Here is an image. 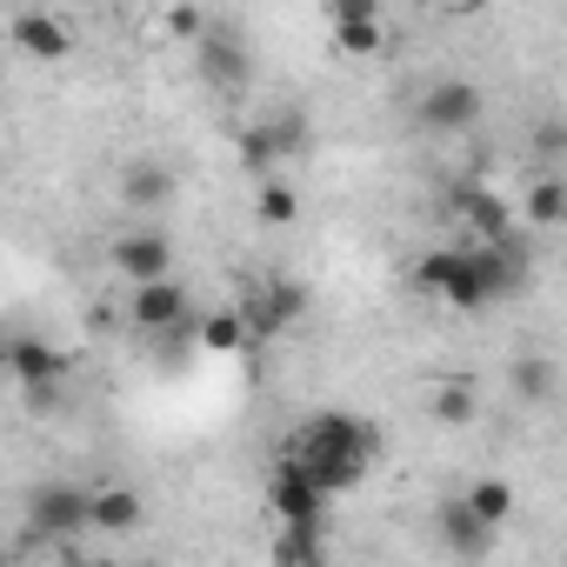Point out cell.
<instances>
[{"label": "cell", "mask_w": 567, "mask_h": 567, "mask_svg": "<svg viewBox=\"0 0 567 567\" xmlns=\"http://www.w3.org/2000/svg\"><path fill=\"white\" fill-rule=\"evenodd\" d=\"M374 454H381V434H374L368 421H354V414H315V421L288 441V461H295L328 501L348 494V487H361L368 467H374Z\"/></svg>", "instance_id": "1"}, {"label": "cell", "mask_w": 567, "mask_h": 567, "mask_svg": "<svg viewBox=\"0 0 567 567\" xmlns=\"http://www.w3.org/2000/svg\"><path fill=\"white\" fill-rule=\"evenodd\" d=\"M414 288H421V295H434V301H447V308H461V315H481V308H487V288H481V260H474V247H434V254H421Z\"/></svg>", "instance_id": "2"}, {"label": "cell", "mask_w": 567, "mask_h": 567, "mask_svg": "<svg viewBox=\"0 0 567 567\" xmlns=\"http://www.w3.org/2000/svg\"><path fill=\"white\" fill-rule=\"evenodd\" d=\"M28 534L34 540H74L87 534V487L74 481H41L28 494Z\"/></svg>", "instance_id": "3"}, {"label": "cell", "mask_w": 567, "mask_h": 567, "mask_svg": "<svg viewBox=\"0 0 567 567\" xmlns=\"http://www.w3.org/2000/svg\"><path fill=\"white\" fill-rule=\"evenodd\" d=\"M481 114H487V94H481L467 74H447V81H434V87L421 94V127H427V134H467Z\"/></svg>", "instance_id": "4"}, {"label": "cell", "mask_w": 567, "mask_h": 567, "mask_svg": "<svg viewBox=\"0 0 567 567\" xmlns=\"http://www.w3.org/2000/svg\"><path fill=\"white\" fill-rule=\"evenodd\" d=\"M194 61H200V81H207L214 94H240V87L254 81V54H247V41L220 34V28H200V34H194Z\"/></svg>", "instance_id": "5"}, {"label": "cell", "mask_w": 567, "mask_h": 567, "mask_svg": "<svg viewBox=\"0 0 567 567\" xmlns=\"http://www.w3.org/2000/svg\"><path fill=\"white\" fill-rule=\"evenodd\" d=\"M267 507L280 514V527H321L328 520V494L295 467V461H280L274 481H267Z\"/></svg>", "instance_id": "6"}, {"label": "cell", "mask_w": 567, "mask_h": 567, "mask_svg": "<svg viewBox=\"0 0 567 567\" xmlns=\"http://www.w3.org/2000/svg\"><path fill=\"white\" fill-rule=\"evenodd\" d=\"M187 315V288L174 274H154V280H134V295H127V321L141 334H167L174 321Z\"/></svg>", "instance_id": "7"}, {"label": "cell", "mask_w": 567, "mask_h": 567, "mask_svg": "<svg viewBox=\"0 0 567 567\" xmlns=\"http://www.w3.org/2000/svg\"><path fill=\"white\" fill-rule=\"evenodd\" d=\"M308 315V295H301V280H267V288L240 308L247 334H288L295 321Z\"/></svg>", "instance_id": "8"}, {"label": "cell", "mask_w": 567, "mask_h": 567, "mask_svg": "<svg viewBox=\"0 0 567 567\" xmlns=\"http://www.w3.org/2000/svg\"><path fill=\"white\" fill-rule=\"evenodd\" d=\"M454 214H461V227H467L474 240H507V234H514V207H507L494 187H481V181H461V187H454Z\"/></svg>", "instance_id": "9"}, {"label": "cell", "mask_w": 567, "mask_h": 567, "mask_svg": "<svg viewBox=\"0 0 567 567\" xmlns=\"http://www.w3.org/2000/svg\"><path fill=\"white\" fill-rule=\"evenodd\" d=\"M0 368H8L21 388H34V381H68V354H61L54 341H41V334L0 341Z\"/></svg>", "instance_id": "10"}, {"label": "cell", "mask_w": 567, "mask_h": 567, "mask_svg": "<svg viewBox=\"0 0 567 567\" xmlns=\"http://www.w3.org/2000/svg\"><path fill=\"white\" fill-rule=\"evenodd\" d=\"M114 267L127 274V288H134V280L174 274V247H167V234H154V227H134V234H121V240H114Z\"/></svg>", "instance_id": "11"}, {"label": "cell", "mask_w": 567, "mask_h": 567, "mask_svg": "<svg viewBox=\"0 0 567 567\" xmlns=\"http://www.w3.org/2000/svg\"><path fill=\"white\" fill-rule=\"evenodd\" d=\"M434 527H441V547H447V554H461V560H481V554H494V534H501V527L474 520L461 501H441Z\"/></svg>", "instance_id": "12"}, {"label": "cell", "mask_w": 567, "mask_h": 567, "mask_svg": "<svg viewBox=\"0 0 567 567\" xmlns=\"http://www.w3.org/2000/svg\"><path fill=\"white\" fill-rule=\"evenodd\" d=\"M14 48L34 61H68L74 54V28L61 14H14Z\"/></svg>", "instance_id": "13"}, {"label": "cell", "mask_w": 567, "mask_h": 567, "mask_svg": "<svg viewBox=\"0 0 567 567\" xmlns=\"http://www.w3.org/2000/svg\"><path fill=\"white\" fill-rule=\"evenodd\" d=\"M147 520V501L134 487H94L87 494V527L94 534H134Z\"/></svg>", "instance_id": "14"}, {"label": "cell", "mask_w": 567, "mask_h": 567, "mask_svg": "<svg viewBox=\"0 0 567 567\" xmlns=\"http://www.w3.org/2000/svg\"><path fill=\"white\" fill-rule=\"evenodd\" d=\"M121 200H127V207H167V200H174V174H167L161 161H141V167L121 174Z\"/></svg>", "instance_id": "15"}, {"label": "cell", "mask_w": 567, "mask_h": 567, "mask_svg": "<svg viewBox=\"0 0 567 567\" xmlns=\"http://www.w3.org/2000/svg\"><path fill=\"white\" fill-rule=\"evenodd\" d=\"M194 348H200V354H240V348H247V321L227 315V308H220V315H200V321H194Z\"/></svg>", "instance_id": "16"}, {"label": "cell", "mask_w": 567, "mask_h": 567, "mask_svg": "<svg viewBox=\"0 0 567 567\" xmlns=\"http://www.w3.org/2000/svg\"><path fill=\"white\" fill-rule=\"evenodd\" d=\"M254 214L267 220V227H295L301 220V194L280 181V174H260V194H254Z\"/></svg>", "instance_id": "17"}, {"label": "cell", "mask_w": 567, "mask_h": 567, "mask_svg": "<svg viewBox=\"0 0 567 567\" xmlns=\"http://www.w3.org/2000/svg\"><path fill=\"white\" fill-rule=\"evenodd\" d=\"M554 388H560V374H554L547 354H520V361H514V394H520L527 408H547Z\"/></svg>", "instance_id": "18"}, {"label": "cell", "mask_w": 567, "mask_h": 567, "mask_svg": "<svg viewBox=\"0 0 567 567\" xmlns=\"http://www.w3.org/2000/svg\"><path fill=\"white\" fill-rule=\"evenodd\" d=\"M427 414H434L441 427H467V421L481 414V394H474L467 381H441V388L427 394Z\"/></svg>", "instance_id": "19"}, {"label": "cell", "mask_w": 567, "mask_h": 567, "mask_svg": "<svg viewBox=\"0 0 567 567\" xmlns=\"http://www.w3.org/2000/svg\"><path fill=\"white\" fill-rule=\"evenodd\" d=\"M461 507H467L474 520H487V527H507V520H514V487H507V481H474V487L461 494Z\"/></svg>", "instance_id": "20"}, {"label": "cell", "mask_w": 567, "mask_h": 567, "mask_svg": "<svg viewBox=\"0 0 567 567\" xmlns=\"http://www.w3.org/2000/svg\"><path fill=\"white\" fill-rule=\"evenodd\" d=\"M520 207H527L534 227H560V220H567V181H560V174H540Z\"/></svg>", "instance_id": "21"}, {"label": "cell", "mask_w": 567, "mask_h": 567, "mask_svg": "<svg viewBox=\"0 0 567 567\" xmlns=\"http://www.w3.org/2000/svg\"><path fill=\"white\" fill-rule=\"evenodd\" d=\"M334 48H341V54H354V61L381 54V48H388V28H381V14H374V21H334Z\"/></svg>", "instance_id": "22"}, {"label": "cell", "mask_w": 567, "mask_h": 567, "mask_svg": "<svg viewBox=\"0 0 567 567\" xmlns=\"http://www.w3.org/2000/svg\"><path fill=\"white\" fill-rule=\"evenodd\" d=\"M267 134H274V154H280V161L315 147V121H308V114H274V121H267Z\"/></svg>", "instance_id": "23"}, {"label": "cell", "mask_w": 567, "mask_h": 567, "mask_svg": "<svg viewBox=\"0 0 567 567\" xmlns=\"http://www.w3.org/2000/svg\"><path fill=\"white\" fill-rule=\"evenodd\" d=\"M234 154H240V167H247L254 181H260V174H274V161H280V154H274V134H267V121L240 127V147H234Z\"/></svg>", "instance_id": "24"}, {"label": "cell", "mask_w": 567, "mask_h": 567, "mask_svg": "<svg viewBox=\"0 0 567 567\" xmlns=\"http://www.w3.org/2000/svg\"><path fill=\"white\" fill-rule=\"evenodd\" d=\"M274 560H301V567H315L321 560V527H288L274 540Z\"/></svg>", "instance_id": "25"}, {"label": "cell", "mask_w": 567, "mask_h": 567, "mask_svg": "<svg viewBox=\"0 0 567 567\" xmlns=\"http://www.w3.org/2000/svg\"><path fill=\"white\" fill-rule=\"evenodd\" d=\"M200 28H207V21H200V8H194V0H181V8H167V34H174V41H194Z\"/></svg>", "instance_id": "26"}, {"label": "cell", "mask_w": 567, "mask_h": 567, "mask_svg": "<svg viewBox=\"0 0 567 567\" xmlns=\"http://www.w3.org/2000/svg\"><path fill=\"white\" fill-rule=\"evenodd\" d=\"M328 14H334V21H374L381 0H328Z\"/></svg>", "instance_id": "27"}, {"label": "cell", "mask_w": 567, "mask_h": 567, "mask_svg": "<svg viewBox=\"0 0 567 567\" xmlns=\"http://www.w3.org/2000/svg\"><path fill=\"white\" fill-rule=\"evenodd\" d=\"M534 147H540L547 161H560V154H567V134H560V121H540V127H534Z\"/></svg>", "instance_id": "28"}, {"label": "cell", "mask_w": 567, "mask_h": 567, "mask_svg": "<svg viewBox=\"0 0 567 567\" xmlns=\"http://www.w3.org/2000/svg\"><path fill=\"white\" fill-rule=\"evenodd\" d=\"M447 8H454V14H474V8H487V0H447Z\"/></svg>", "instance_id": "29"}]
</instances>
